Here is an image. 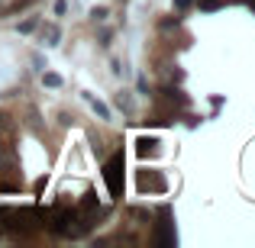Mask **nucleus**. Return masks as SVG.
Masks as SVG:
<instances>
[{
    "instance_id": "obj_1",
    "label": "nucleus",
    "mask_w": 255,
    "mask_h": 248,
    "mask_svg": "<svg viewBox=\"0 0 255 248\" xmlns=\"http://www.w3.org/2000/svg\"><path fill=\"white\" fill-rule=\"evenodd\" d=\"M120 165H123V155H113L110 162H107V171H104L107 187H110L113 197H120V190H123V184H120Z\"/></svg>"
},
{
    "instance_id": "obj_2",
    "label": "nucleus",
    "mask_w": 255,
    "mask_h": 248,
    "mask_svg": "<svg viewBox=\"0 0 255 248\" xmlns=\"http://www.w3.org/2000/svg\"><path fill=\"white\" fill-rule=\"evenodd\" d=\"M42 42L49 45V49H52V45H58V42H62V29H58L55 23H45L42 26Z\"/></svg>"
},
{
    "instance_id": "obj_3",
    "label": "nucleus",
    "mask_w": 255,
    "mask_h": 248,
    "mask_svg": "<svg viewBox=\"0 0 255 248\" xmlns=\"http://www.w3.org/2000/svg\"><path fill=\"white\" fill-rule=\"evenodd\" d=\"M81 97L87 100V106H91V110L97 113V119H110V106H107V103H100V100L94 97V93H81Z\"/></svg>"
},
{
    "instance_id": "obj_4",
    "label": "nucleus",
    "mask_w": 255,
    "mask_h": 248,
    "mask_svg": "<svg viewBox=\"0 0 255 248\" xmlns=\"http://www.w3.org/2000/svg\"><path fill=\"white\" fill-rule=\"evenodd\" d=\"M42 84H45V87H52V90H58V87H62L65 81H62V75H55V71H45V68H42Z\"/></svg>"
},
{
    "instance_id": "obj_5",
    "label": "nucleus",
    "mask_w": 255,
    "mask_h": 248,
    "mask_svg": "<svg viewBox=\"0 0 255 248\" xmlns=\"http://www.w3.org/2000/svg\"><path fill=\"white\" fill-rule=\"evenodd\" d=\"M117 106H120V110H123V113H132V97H129V93H117Z\"/></svg>"
},
{
    "instance_id": "obj_6",
    "label": "nucleus",
    "mask_w": 255,
    "mask_h": 248,
    "mask_svg": "<svg viewBox=\"0 0 255 248\" xmlns=\"http://www.w3.org/2000/svg\"><path fill=\"white\" fill-rule=\"evenodd\" d=\"M107 16H110V10H107V6H94V10H91V19H94V23H104Z\"/></svg>"
},
{
    "instance_id": "obj_7",
    "label": "nucleus",
    "mask_w": 255,
    "mask_h": 248,
    "mask_svg": "<svg viewBox=\"0 0 255 248\" xmlns=\"http://www.w3.org/2000/svg\"><path fill=\"white\" fill-rule=\"evenodd\" d=\"M36 26H39V19H36V16H29L26 23H19V32H32Z\"/></svg>"
},
{
    "instance_id": "obj_8",
    "label": "nucleus",
    "mask_w": 255,
    "mask_h": 248,
    "mask_svg": "<svg viewBox=\"0 0 255 248\" xmlns=\"http://www.w3.org/2000/svg\"><path fill=\"white\" fill-rule=\"evenodd\" d=\"M65 13H68V3H65V0H55V16H65Z\"/></svg>"
},
{
    "instance_id": "obj_9",
    "label": "nucleus",
    "mask_w": 255,
    "mask_h": 248,
    "mask_svg": "<svg viewBox=\"0 0 255 248\" xmlns=\"http://www.w3.org/2000/svg\"><path fill=\"white\" fill-rule=\"evenodd\" d=\"M217 6H220L217 0H200V10H217Z\"/></svg>"
},
{
    "instance_id": "obj_10",
    "label": "nucleus",
    "mask_w": 255,
    "mask_h": 248,
    "mask_svg": "<svg viewBox=\"0 0 255 248\" xmlns=\"http://www.w3.org/2000/svg\"><path fill=\"white\" fill-rule=\"evenodd\" d=\"M174 6H181V10H184V6H191V0H174Z\"/></svg>"
}]
</instances>
